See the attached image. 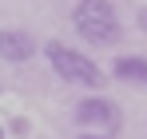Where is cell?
Masks as SVG:
<instances>
[{"label": "cell", "instance_id": "cell-5", "mask_svg": "<svg viewBox=\"0 0 147 139\" xmlns=\"http://www.w3.org/2000/svg\"><path fill=\"white\" fill-rule=\"evenodd\" d=\"M111 76L119 84H131V88H143L147 92V56H119L111 64Z\"/></svg>", "mask_w": 147, "mask_h": 139}, {"label": "cell", "instance_id": "cell-7", "mask_svg": "<svg viewBox=\"0 0 147 139\" xmlns=\"http://www.w3.org/2000/svg\"><path fill=\"white\" fill-rule=\"evenodd\" d=\"M80 139H111V135H99V131H80Z\"/></svg>", "mask_w": 147, "mask_h": 139}, {"label": "cell", "instance_id": "cell-4", "mask_svg": "<svg viewBox=\"0 0 147 139\" xmlns=\"http://www.w3.org/2000/svg\"><path fill=\"white\" fill-rule=\"evenodd\" d=\"M36 56V36L24 28H0V60L4 64H28Z\"/></svg>", "mask_w": 147, "mask_h": 139}, {"label": "cell", "instance_id": "cell-3", "mask_svg": "<svg viewBox=\"0 0 147 139\" xmlns=\"http://www.w3.org/2000/svg\"><path fill=\"white\" fill-rule=\"evenodd\" d=\"M119 119H123L119 107H115L111 99H103V95H88V99L76 103V123L88 127V131L111 135V131H119Z\"/></svg>", "mask_w": 147, "mask_h": 139}, {"label": "cell", "instance_id": "cell-1", "mask_svg": "<svg viewBox=\"0 0 147 139\" xmlns=\"http://www.w3.org/2000/svg\"><path fill=\"white\" fill-rule=\"evenodd\" d=\"M72 28L96 48H111V44H119V36H123L119 12L111 8V0H80L72 8Z\"/></svg>", "mask_w": 147, "mask_h": 139}, {"label": "cell", "instance_id": "cell-2", "mask_svg": "<svg viewBox=\"0 0 147 139\" xmlns=\"http://www.w3.org/2000/svg\"><path fill=\"white\" fill-rule=\"evenodd\" d=\"M44 56H48L52 72L64 80V84H76V88H88V92H96V88H103V72H99L96 60H88L80 48L64 44V40H48L44 44Z\"/></svg>", "mask_w": 147, "mask_h": 139}, {"label": "cell", "instance_id": "cell-8", "mask_svg": "<svg viewBox=\"0 0 147 139\" xmlns=\"http://www.w3.org/2000/svg\"><path fill=\"white\" fill-rule=\"evenodd\" d=\"M0 139H4V127H0Z\"/></svg>", "mask_w": 147, "mask_h": 139}, {"label": "cell", "instance_id": "cell-6", "mask_svg": "<svg viewBox=\"0 0 147 139\" xmlns=\"http://www.w3.org/2000/svg\"><path fill=\"white\" fill-rule=\"evenodd\" d=\"M135 24H139V32H147V4L139 8V12H135Z\"/></svg>", "mask_w": 147, "mask_h": 139}]
</instances>
